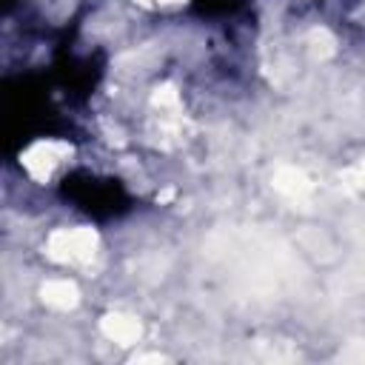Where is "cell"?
Masks as SVG:
<instances>
[{
	"mask_svg": "<svg viewBox=\"0 0 365 365\" xmlns=\"http://www.w3.org/2000/svg\"><path fill=\"white\" fill-rule=\"evenodd\" d=\"M97 245H100V237L88 225L57 228L46 240V257L60 262V265H86L94 259Z\"/></svg>",
	"mask_w": 365,
	"mask_h": 365,
	"instance_id": "cell-1",
	"label": "cell"
},
{
	"mask_svg": "<svg viewBox=\"0 0 365 365\" xmlns=\"http://www.w3.org/2000/svg\"><path fill=\"white\" fill-rule=\"evenodd\" d=\"M345 180H348L351 185H365V160H362L359 165H354L351 171H345Z\"/></svg>",
	"mask_w": 365,
	"mask_h": 365,
	"instance_id": "cell-7",
	"label": "cell"
},
{
	"mask_svg": "<svg viewBox=\"0 0 365 365\" xmlns=\"http://www.w3.org/2000/svg\"><path fill=\"white\" fill-rule=\"evenodd\" d=\"M100 328L106 334V339L117 342V345H134L140 336H143V325L134 314H125V311H108L103 319H100Z\"/></svg>",
	"mask_w": 365,
	"mask_h": 365,
	"instance_id": "cell-3",
	"label": "cell"
},
{
	"mask_svg": "<svg viewBox=\"0 0 365 365\" xmlns=\"http://www.w3.org/2000/svg\"><path fill=\"white\" fill-rule=\"evenodd\" d=\"M274 188H277L279 194H285V197L299 200V197H305V194L311 191V180H308L305 171L285 165V168H279V171L274 174Z\"/></svg>",
	"mask_w": 365,
	"mask_h": 365,
	"instance_id": "cell-5",
	"label": "cell"
},
{
	"mask_svg": "<svg viewBox=\"0 0 365 365\" xmlns=\"http://www.w3.org/2000/svg\"><path fill=\"white\" fill-rule=\"evenodd\" d=\"M134 3L143 9H171V6H180L185 0H134Z\"/></svg>",
	"mask_w": 365,
	"mask_h": 365,
	"instance_id": "cell-8",
	"label": "cell"
},
{
	"mask_svg": "<svg viewBox=\"0 0 365 365\" xmlns=\"http://www.w3.org/2000/svg\"><path fill=\"white\" fill-rule=\"evenodd\" d=\"M71 157V145L68 143H60V140H40V143H31L23 154H20V165L26 168V174L37 182H46L54 177V171L68 163Z\"/></svg>",
	"mask_w": 365,
	"mask_h": 365,
	"instance_id": "cell-2",
	"label": "cell"
},
{
	"mask_svg": "<svg viewBox=\"0 0 365 365\" xmlns=\"http://www.w3.org/2000/svg\"><path fill=\"white\" fill-rule=\"evenodd\" d=\"M40 299L54 311H71L80 302V291L71 279H46L40 288Z\"/></svg>",
	"mask_w": 365,
	"mask_h": 365,
	"instance_id": "cell-4",
	"label": "cell"
},
{
	"mask_svg": "<svg viewBox=\"0 0 365 365\" xmlns=\"http://www.w3.org/2000/svg\"><path fill=\"white\" fill-rule=\"evenodd\" d=\"M137 362H165V356L163 354H140V356H134V365Z\"/></svg>",
	"mask_w": 365,
	"mask_h": 365,
	"instance_id": "cell-9",
	"label": "cell"
},
{
	"mask_svg": "<svg viewBox=\"0 0 365 365\" xmlns=\"http://www.w3.org/2000/svg\"><path fill=\"white\" fill-rule=\"evenodd\" d=\"M151 103L160 106V108H174V106L180 103L177 86H174V83H163V86H157L154 94H151Z\"/></svg>",
	"mask_w": 365,
	"mask_h": 365,
	"instance_id": "cell-6",
	"label": "cell"
}]
</instances>
